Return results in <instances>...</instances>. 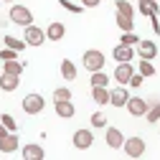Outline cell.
<instances>
[{
    "mask_svg": "<svg viewBox=\"0 0 160 160\" xmlns=\"http://www.w3.org/2000/svg\"><path fill=\"white\" fill-rule=\"evenodd\" d=\"M99 3H102V0H82V5H84V8H97Z\"/></svg>",
    "mask_w": 160,
    "mask_h": 160,
    "instance_id": "e575fe53",
    "label": "cell"
},
{
    "mask_svg": "<svg viewBox=\"0 0 160 160\" xmlns=\"http://www.w3.org/2000/svg\"><path fill=\"white\" fill-rule=\"evenodd\" d=\"M0 122H3L10 132H18V122H15V117H13V114H3V117H0Z\"/></svg>",
    "mask_w": 160,
    "mask_h": 160,
    "instance_id": "f1b7e54d",
    "label": "cell"
},
{
    "mask_svg": "<svg viewBox=\"0 0 160 160\" xmlns=\"http://www.w3.org/2000/svg\"><path fill=\"white\" fill-rule=\"evenodd\" d=\"M82 64H84V69L92 74V71H102L104 69V53L102 51H97V48H89V51H84V56H82Z\"/></svg>",
    "mask_w": 160,
    "mask_h": 160,
    "instance_id": "6da1fadb",
    "label": "cell"
},
{
    "mask_svg": "<svg viewBox=\"0 0 160 160\" xmlns=\"http://www.w3.org/2000/svg\"><path fill=\"white\" fill-rule=\"evenodd\" d=\"M3 3H15V0H3Z\"/></svg>",
    "mask_w": 160,
    "mask_h": 160,
    "instance_id": "74e56055",
    "label": "cell"
},
{
    "mask_svg": "<svg viewBox=\"0 0 160 160\" xmlns=\"http://www.w3.org/2000/svg\"><path fill=\"white\" fill-rule=\"evenodd\" d=\"M21 107H23L26 114H41L43 107H46V99L41 94H26L23 102H21Z\"/></svg>",
    "mask_w": 160,
    "mask_h": 160,
    "instance_id": "7a4b0ae2",
    "label": "cell"
},
{
    "mask_svg": "<svg viewBox=\"0 0 160 160\" xmlns=\"http://www.w3.org/2000/svg\"><path fill=\"white\" fill-rule=\"evenodd\" d=\"M66 36V26L64 23H58V21H53V23H48V28H46V38L48 41H61V38Z\"/></svg>",
    "mask_w": 160,
    "mask_h": 160,
    "instance_id": "5bb4252c",
    "label": "cell"
},
{
    "mask_svg": "<svg viewBox=\"0 0 160 160\" xmlns=\"http://www.w3.org/2000/svg\"><path fill=\"white\" fill-rule=\"evenodd\" d=\"M132 74H135V69H132V61L117 64V69H114V79H117V84H130Z\"/></svg>",
    "mask_w": 160,
    "mask_h": 160,
    "instance_id": "9c48e42d",
    "label": "cell"
},
{
    "mask_svg": "<svg viewBox=\"0 0 160 160\" xmlns=\"http://www.w3.org/2000/svg\"><path fill=\"white\" fill-rule=\"evenodd\" d=\"M142 82H145V76L137 71V74H132V79H130V87H135V89H137V87H142Z\"/></svg>",
    "mask_w": 160,
    "mask_h": 160,
    "instance_id": "836d02e7",
    "label": "cell"
},
{
    "mask_svg": "<svg viewBox=\"0 0 160 160\" xmlns=\"http://www.w3.org/2000/svg\"><path fill=\"white\" fill-rule=\"evenodd\" d=\"M64 99H71V89H66V87L53 89V102H64Z\"/></svg>",
    "mask_w": 160,
    "mask_h": 160,
    "instance_id": "83f0119b",
    "label": "cell"
},
{
    "mask_svg": "<svg viewBox=\"0 0 160 160\" xmlns=\"http://www.w3.org/2000/svg\"><path fill=\"white\" fill-rule=\"evenodd\" d=\"M127 99H130V94H127L125 84H119V87H114L109 92V104L112 107H127Z\"/></svg>",
    "mask_w": 160,
    "mask_h": 160,
    "instance_id": "ba28073f",
    "label": "cell"
},
{
    "mask_svg": "<svg viewBox=\"0 0 160 160\" xmlns=\"http://www.w3.org/2000/svg\"><path fill=\"white\" fill-rule=\"evenodd\" d=\"M137 8H140V13H142V15H148V18H152V15H158V0H137Z\"/></svg>",
    "mask_w": 160,
    "mask_h": 160,
    "instance_id": "ac0fdd59",
    "label": "cell"
},
{
    "mask_svg": "<svg viewBox=\"0 0 160 160\" xmlns=\"http://www.w3.org/2000/svg\"><path fill=\"white\" fill-rule=\"evenodd\" d=\"M150 23H152V31H155V33H160V23H158V15H152V18H150Z\"/></svg>",
    "mask_w": 160,
    "mask_h": 160,
    "instance_id": "d590c367",
    "label": "cell"
},
{
    "mask_svg": "<svg viewBox=\"0 0 160 160\" xmlns=\"http://www.w3.org/2000/svg\"><path fill=\"white\" fill-rule=\"evenodd\" d=\"M8 132H10V130H8V127H5V125H3V122H0V137H5V135H8Z\"/></svg>",
    "mask_w": 160,
    "mask_h": 160,
    "instance_id": "8d00e7d4",
    "label": "cell"
},
{
    "mask_svg": "<svg viewBox=\"0 0 160 160\" xmlns=\"http://www.w3.org/2000/svg\"><path fill=\"white\" fill-rule=\"evenodd\" d=\"M122 150H125L127 158H142L145 155V140L142 137H127Z\"/></svg>",
    "mask_w": 160,
    "mask_h": 160,
    "instance_id": "277c9868",
    "label": "cell"
},
{
    "mask_svg": "<svg viewBox=\"0 0 160 160\" xmlns=\"http://www.w3.org/2000/svg\"><path fill=\"white\" fill-rule=\"evenodd\" d=\"M3 43H5L8 48H15V51H23V48L28 46L26 41H21V38H13V36H5V38H3Z\"/></svg>",
    "mask_w": 160,
    "mask_h": 160,
    "instance_id": "d4e9b609",
    "label": "cell"
},
{
    "mask_svg": "<svg viewBox=\"0 0 160 160\" xmlns=\"http://www.w3.org/2000/svg\"><path fill=\"white\" fill-rule=\"evenodd\" d=\"M117 26L122 28V33H127V31H132V28H135V18H130V15H122V13H117Z\"/></svg>",
    "mask_w": 160,
    "mask_h": 160,
    "instance_id": "603a6c76",
    "label": "cell"
},
{
    "mask_svg": "<svg viewBox=\"0 0 160 160\" xmlns=\"http://www.w3.org/2000/svg\"><path fill=\"white\" fill-rule=\"evenodd\" d=\"M23 69H26V64L15 61V58H13V61H3V71H8V74H18V76H21Z\"/></svg>",
    "mask_w": 160,
    "mask_h": 160,
    "instance_id": "44dd1931",
    "label": "cell"
},
{
    "mask_svg": "<svg viewBox=\"0 0 160 160\" xmlns=\"http://www.w3.org/2000/svg\"><path fill=\"white\" fill-rule=\"evenodd\" d=\"M21 155H23L26 160H43V158H46V150H43L41 145H36V142H31V145H23Z\"/></svg>",
    "mask_w": 160,
    "mask_h": 160,
    "instance_id": "4fadbf2b",
    "label": "cell"
},
{
    "mask_svg": "<svg viewBox=\"0 0 160 160\" xmlns=\"http://www.w3.org/2000/svg\"><path fill=\"white\" fill-rule=\"evenodd\" d=\"M112 56H114V61H117V64H125V61H132V58H135V51H132V46L119 43V46H114Z\"/></svg>",
    "mask_w": 160,
    "mask_h": 160,
    "instance_id": "8fae6325",
    "label": "cell"
},
{
    "mask_svg": "<svg viewBox=\"0 0 160 160\" xmlns=\"http://www.w3.org/2000/svg\"><path fill=\"white\" fill-rule=\"evenodd\" d=\"M58 5H61L64 10H71V13H82L84 10V5H76V3H71V0H58Z\"/></svg>",
    "mask_w": 160,
    "mask_h": 160,
    "instance_id": "4dcf8cb0",
    "label": "cell"
},
{
    "mask_svg": "<svg viewBox=\"0 0 160 160\" xmlns=\"http://www.w3.org/2000/svg\"><path fill=\"white\" fill-rule=\"evenodd\" d=\"M137 53H140V58L152 61V58L158 56V46H155L152 41H140V43H137Z\"/></svg>",
    "mask_w": 160,
    "mask_h": 160,
    "instance_id": "2e32d148",
    "label": "cell"
},
{
    "mask_svg": "<svg viewBox=\"0 0 160 160\" xmlns=\"http://www.w3.org/2000/svg\"><path fill=\"white\" fill-rule=\"evenodd\" d=\"M61 76L66 79V82H74L76 79V66L71 64V58H64L61 61Z\"/></svg>",
    "mask_w": 160,
    "mask_h": 160,
    "instance_id": "ffe728a7",
    "label": "cell"
},
{
    "mask_svg": "<svg viewBox=\"0 0 160 160\" xmlns=\"http://www.w3.org/2000/svg\"><path fill=\"white\" fill-rule=\"evenodd\" d=\"M145 117H148V122H150V125L160 122V102L150 104V107H148V112H145Z\"/></svg>",
    "mask_w": 160,
    "mask_h": 160,
    "instance_id": "cb8c5ba5",
    "label": "cell"
},
{
    "mask_svg": "<svg viewBox=\"0 0 160 160\" xmlns=\"http://www.w3.org/2000/svg\"><path fill=\"white\" fill-rule=\"evenodd\" d=\"M92 127H107V117L102 112H94L92 114Z\"/></svg>",
    "mask_w": 160,
    "mask_h": 160,
    "instance_id": "1f68e13d",
    "label": "cell"
},
{
    "mask_svg": "<svg viewBox=\"0 0 160 160\" xmlns=\"http://www.w3.org/2000/svg\"><path fill=\"white\" fill-rule=\"evenodd\" d=\"M92 87H107L109 84V76L104 71H92V79H89Z\"/></svg>",
    "mask_w": 160,
    "mask_h": 160,
    "instance_id": "7402d4cb",
    "label": "cell"
},
{
    "mask_svg": "<svg viewBox=\"0 0 160 160\" xmlns=\"http://www.w3.org/2000/svg\"><path fill=\"white\" fill-rule=\"evenodd\" d=\"M148 107H150V104L145 102L142 97H130V99H127V112H130L132 117H145Z\"/></svg>",
    "mask_w": 160,
    "mask_h": 160,
    "instance_id": "52a82bcc",
    "label": "cell"
},
{
    "mask_svg": "<svg viewBox=\"0 0 160 160\" xmlns=\"http://www.w3.org/2000/svg\"><path fill=\"white\" fill-rule=\"evenodd\" d=\"M71 142H74L76 150H89L94 145V135H92V130H76L74 137H71Z\"/></svg>",
    "mask_w": 160,
    "mask_h": 160,
    "instance_id": "8992f818",
    "label": "cell"
},
{
    "mask_svg": "<svg viewBox=\"0 0 160 160\" xmlns=\"http://www.w3.org/2000/svg\"><path fill=\"white\" fill-rule=\"evenodd\" d=\"M18 79H21L18 74H8V71H3V74H0V89H3V92H15L18 84H21Z\"/></svg>",
    "mask_w": 160,
    "mask_h": 160,
    "instance_id": "9a60e30c",
    "label": "cell"
},
{
    "mask_svg": "<svg viewBox=\"0 0 160 160\" xmlns=\"http://www.w3.org/2000/svg\"><path fill=\"white\" fill-rule=\"evenodd\" d=\"M18 135L15 132H8L5 137H0V152H5V155H10V152H15L18 150Z\"/></svg>",
    "mask_w": 160,
    "mask_h": 160,
    "instance_id": "7c38bea8",
    "label": "cell"
},
{
    "mask_svg": "<svg viewBox=\"0 0 160 160\" xmlns=\"http://www.w3.org/2000/svg\"><path fill=\"white\" fill-rule=\"evenodd\" d=\"M56 114L58 117H64V119H71L76 114L74 104H71V99H64V102H56Z\"/></svg>",
    "mask_w": 160,
    "mask_h": 160,
    "instance_id": "e0dca14e",
    "label": "cell"
},
{
    "mask_svg": "<svg viewBox=\"0 0 160 160\" xmlns=\"http://www.w3.org/2000/svg\"><path fill=\"white\" fill-rule=\"evenodd\" d=\"M18 53H21V51H15V48H8V46H5L3 51H0V61H13Z\"/></svg>",
    "mask_w": 160,
    "mask_h": 160,
    "instance_id": "d6a6232c",
    "label": "cell"
},
{
    "mask_svg": "<svg viewBox=\"0 0 160 160\" xmlns=\"http://www.w3.org/2000/svg\"><path fill=\"white\" fill-rule=\"evenodd\" d=\"M92 99L97 104H109V89L107 87H92Z\"/></svg>",
    "mask_w": 160,
    "mask_h": 160,
    "instance_id": "d6986e66",
    "label": "cell"
},
{
    "mask_svg": "<svg viewBox=\"0 0 160 160\" xmlns=\"http://www.w3.org/2000/svg\"><path fill=\"white\" fill-rule=\"evenodd\" d=\"M119 43H125V46H135V43H140V38L132 33V31H127V33H122V38H119Z\"/></svg>",
    "mask_w": 160,
    "mask_h": 160,
    "instance_id": "f546056e",
    "label": "cell"
},
{
    "mask_svg": "<svg viewBox=\"0 0 160 160\" xmlns=\"http://www.w3.org/2000/svg\"><path fill=\"white\" fill-rule=\"evenodd\" d=\"M117 13H122V15H130V18H135V8H132V3H127V0H117Z\"/></svg>",
    "mask_w": 160,
    "mask_h": 160,
    "instance_id": "484cf974",
    "label": "cell"
},
{
    "mask_svg": "<svg viewBox=\"0 0 160 160\" xmlns=\"http://www.w3.org/2000/svg\"><path fill=\"white\" fill-rule=\"evenodd\" d=\"M104 140H107V145L112 148V150H119L125 145V135L119 132L117 127H107V132H104Z\"/></svg>",
    "mask_w": 160,
    "mask_h": 160,
    "instance_id": "30bf717a",
    "label": "cell"
},
{
    "mask_svg": "<svg viewBox=\"0 0 160 160\" xmlns=\"http://www.w3.org/2000/svg\"><path fill=\"white\" fill-rule=\"evenodd\" d=\"M137 69H140V74H142L145 79H148V76H155V66H152V64L148 61V58H142V61H140V66H137Z\"/></svg>",
    "mask_w": 160,
    "mask_h": 160,
    "instance_id": "4316f807",
    "label": "cell"
},
{
    "mask_svg": "<svg viewBox=\"0 0 160 160\" xmlns=\"http://www.w3.org/2000/svg\"><path fill=\"white\" fill-rule=\"evenodd\" d=\"M10 21H13L15 26L26 28V26L33 23V13H31L26 5H13V8H10Z\"/></svg>",
    "mask_w": 160,
    "mask_h": 160,
    "instance_id": "3957f363",
    "label": "cell"
},
{
    "mask_svg": "<svg viewBox=\"0 0 160 160\" xmlns=\"http://www.w3.org/2000/svg\"><path fill=\"white\" fill-rule=\"evenodd\" d=\"M26 33H23V41L28 43V46H43V41H46V31H41L38 26H26L23 28Z\"/></svg>",
    "mask_w": 160,
    "mask_h": 160,
    "instance_id": "5b68a950",
    "label": "cell"
}]
</instances>
